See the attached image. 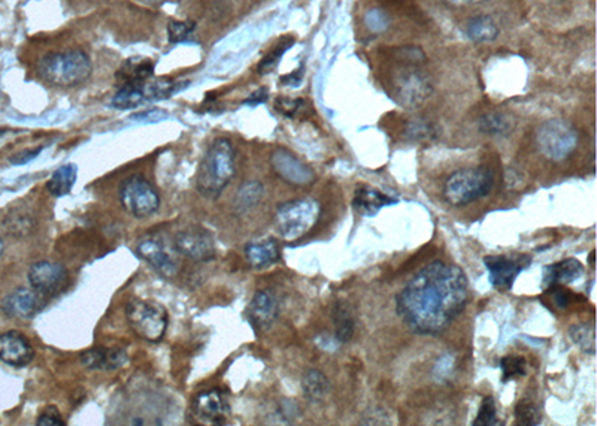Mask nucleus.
<instances>
[{"mask_svg":"<svg viewBox=\"0 0 597 426\" xmlns=\"http://www.w3.org/2000/svg\"><path fill=\"white\" fill-rule=\"evenodd\" d=\"M265 195V188L259 181H250L239 188L236 196V205L239 210H248L251 206L257 205Z\"/></svg>","mask_w":597,"mask_h":426,"instance_id":"obj_31","label":"nucleus"},{"mask_svg":"<svg viewBox=\"0 0 597 426\" xmlns=\"http://www.w3.org/2000/svg\"><path fill=\"white\" fill-rule=\"evenodd\" d=\"M46 307V297L37 294V290L19 288L11 292L4 303L2 312L12 319H32Z\"/></svg>","mask_w":597,"mask_h":426,"instance_id":"obj_16","label":"nucleus"},{"mask_svg":"<svg viewBox=\"0 0 597 426\" xmlns=\"http://www.w3.org/2000/svg\"><path fill=\"white\" fill-rule=\"evenodd\" d=\"M129 325L141 338L159 343L168 330V313L162 305L142 299H133L126 307Z\"/></svg>","mask_w":597,"mask_h":426,"instance_id":"obj_8","label":"nucleus"},{"mask_svg":"<svg viewBox=\"0 0 597 426\" xmlns=\"http://www.w3.org/2000/svg\"><path fill=\"white\" fill-rule=\"evenodd\" d=\"M192 408L197 421L206 425H221L228 421V404L221 390L201 392L193 401Z\"/></svg>","mask_w":597,"mask_h":426,"instance_id":"obj_15","label":"nucleus"},{"mask_svg":"<svg viewBox=\"0 0 597 426\" xmlns=\"http://www.w3.org/2000/svg\"><path fill=\"white\" fill-rule=\"evenodd\" d=\"M28 277L33 290H37V294L46 298H50L63 289L68 272L62 263L41 261L29 268Z\"/></svg>","mask_w":597,"mask_h":426,"instance_id":"obj_13","label":"nucleus"},{"mask_svg":"<svg viewBox=\"0 0 597 426\" xmlns=\"http://www.w3.org/2000/svg\"><path fill=\"white\" fill-rule=\"evenodd\" d=\"M120 201L124 210L137 219L153 216L160 208L159 193L142 175H132L124 180L120 188Z\"/></svg>","mask_w":597,"mask_h":426,"instance_id":"obj_9","label":"nucleus"},{"mask_svg":"<svg viewBox=\"0 0 597 426\" xmlns=\"http://www.w3.org/2000/svg\"><path fill=\"white\" fill-rule=\"evenodd\" d=\"M469 283L460 266L435 261L424 266L397 295L402 321L415 334H441L468 304Z\"/></svg>","mask_w":597,"mask_h":426,"instance_id":"obj_1","label":"nucleus"},{"mask_svg":"<svg viewBox=\"0 0 597 426\" xmlns=\"http://www.w3.org/2000/svg\"><path fill=\"white\" fill-rule=\"evenodd\" d=\"M78 168L73 163L60 166L53 172L46 183V190L55 197L66 196L72 190L77 181Z\"/></svg>","mask_w":597,"mask_h":426,"instance_id":"obj_24","label":"nucleus"},{"mask_svg":"<svg viewBox=\"0 0 597 426\" xmlns=\"http://www.w3.org/2000/svg\"><path fill=\"white\" fill-rule=\"evenodd\" d=\"M588 262H590V266H594V252L590 253V257H588Z\"/></svg>","mask_w":597,"mask_h":426,"instance_id":"obj_45","label":"nucleus"},{"mask_svg":"<svg viewBox=\"0 0 597 426\" xmlns=\"http://www.w3.org/2000/svg\"><path fill=\"white\" fill-rule=\"evenodd\" d=\"M278 299L268 290H261L251 299L246 314L257 330H268L278 317Z\"/></svg>","mask_w":597,"mask_h":426,"instance_id":"obj_19","label":"nucleus"},{"mask_svg":"<svg viewBox=\"0 0 597 426\" xmlns=\"http://www.w3.org/2000/svg\"><path fill=\"white\" fill-rule=\"evenodd\" d=\"M502 380L510 381L527 374V363L521 356H506L501 361Z\"/></svg>","mask_w":597,"mask_h":426,"instance_id":"obj_32","label":"nucleus"},{"mask_svg":"<svg viewBox=\"0 0 597 426\" xmlns=\"http://www.w3.org/2000/svg\"><path fill=\"white\" fill-rule=\"evenodd\" d=\"M4 248H5V244H4V241L0 238V256H2V253H4Z\"/></svg>","mask_w":597,"mask_h":426,"instance_id":"obj_46","label":"nucleus"},{"mask_svg":"<svg viewBox=\"0 0 597 426\" xmlns=\"http://www.w3.org/2000/svg\"><path fill=\"white\" fill-rule=\"evenodd\" d=\"M478 128L481 132L492 137H506L514 129V121L502 113H490L479 119Z\"/></svg>","mask_w":597,"mask_h":426,"instance_id":"obj_28","label":"nucleus"},{"mask_svg":"<svg viewBox=\"0 0 597 426\" xmlns=\"http://www.w3.org/2000/svg\"><path fill=\"white\" fill-rule=\"evenodd\" d=\"M174 247L179 255L192 261H210L215 256V246L212 235L208 230L195 228L183 230L174 239Z\"/></svg>","mask_w":597,"mask_h":426,"instance_id":"obj_14","label":"nucleus"},{"mask_svg":"<svg viewBox=\"0 0 597 426\" xmlns=\"http://www.w3.org/2000/svg\"><path fill=\"white\" fill-rule=\"evenodd\" d=\"M302 389L306 398L317 403L328 394L330 383L323 372H319V370H308L302 379Z\"/></svg>","mask_w":597,"mask_h":426,"instance_id":"obj_27","label":"nucleus"},{"mask_svg":"<svg viewBox=\"0 0 597 426\" xmlns=\"http://www.w3.org/2000/svg\"><path fill=\"white\" fill-rule=\"evenodd\" d=\"M396 199L384 195L377 188H368V186H361L357 188L354 199H352V206L354 210L363 217H374L378 214V211L383 206L393 205L396 204Z\"/></svg>","mask_w":597,"mask_h":426,"instance_id":"obj_20","label":"nucleus"},{"mask_svg":"<svg viewBox=\"0 0 597 426\" xmlns=\"http://www.w3.org/2000/svg\"><path fill=\"white\" fill-rule=\"evenodd\" d=\"M332 321L335 325V337L339 343H348L356 332V322L347 304L337 301L332 310Z\"/></svg>","mask_w":597,"mask_h":426,"instance_id":"obj_25","label":"nucleus"},{"mask_svg":"<svg viewBox=\"0 0 597 426\" xmlns=\"http://www.w3.org/2000/svg\"><path fill=\"white\" fill-rule=\"evenodd\" d=\"M268 101V90L266 88H261L257 92L253 93L248 99L244 101V105H261V104H265Z\"/></svg>","mask_w":597,"mask_h":426,"instance_id":"obj_42","label":"nucleus"},{"mask_svg":"<svg viewBox=\"0 0 597 426\" xmlns=\"http://www.w3.org/2000/svg\"><path fill=\"white\" fill-rule=\"evenodd\" d=\"M569 338L584 353L587 355L596 353V330L593 323H578V325L570 326Z\"/></svg>","mask_w":597,"mask_h":426,"instance_id":"obj_29","label":"nucleus"},{"mask_svg":"<svg viewBox=\"0 0 597 426\" xmlns=\"http://www.w3.org/2000/svg\"><path fill=\"white\" fill-rule=\"evenodd\" d=\"M293 42H294L293 39H288V41L281 42L279 46H275L274 50L270 51L269 54L261 60V64H259V72L261 74H268L269 71H272L278 64L279 59L283 57L284 53L293 46Z\"/></svg>","mask_w":597,"mask_h":426,"instance_id":"obj_36","label":"nucleus"},{"mask_svg":"<svg viewBox=\"0 0 597 426\" xmlns=\"http://www.w3.org/2000/svg\"><path fill=\"white\" fill-rule=\"evenodd\" d=\"M466 35L479 44L494 41L499 37V28L490 15H477L466 24Z\"/></svg>","mask_w":597,"mask_h":426,"instance_id":"obj_26","label":"nucleus"},{"mask_svg":"<svg viewBox=\"0 0 597 426\" xmlns=\"http://www.w3.org/2000/svg\"><path fill=\"white\" fill-rule=\"evenodd\" d=\"M530 261L532 259L526 255H496L485 257L484 263L493 288L505 292L512 289L521 271L529 268Z\"/></svg>","mask_w":597,"mask_h":426,"instance_id":"obj_10","label":"nucleus"},{"mask_svg":"<svg viewBox=\"0 0 597 426\" xmlns=\"http://www.w3.org/2000/svg\"><path fill=\"white\" fill-rule=\"evenodd\" d=\"M305 101H302V99L278 97V99L275 101V108H277V111H279V113L286 115V117H290V119L296 117V115L305 108Z\"/></svg>","mask_w":597,"mask_h":426,"instance_id":"obj_37","label":"nucleus"},{"mask_svg":"<svg viewBox=\"0 0 597 426\" xmlns=\"http://www.w3.org/2000/svg\"><path fill=\"white\" fill-rule=\"evenodd\" d=\"M394 92L402 105L417 106L432 93V81L419 68H406L394 79Z\"/></svg>","mask_w":597,"mask_h":426,"instance_id":"obj_12","label":"nucleus"},{"mask_svg":"<svg viewBox=\"0 0 597 426\" xmlns=\"http://www.w3.org/2000/svg\"><path fill=\"white\" fill-rule=\"evenodd\" d=\"M44 147L37 148H28V150H23V152L17 153L14 156L10 157L11 165L20 166L26 165L29 162L35 161L39 155H41Z\"/></svg>","mask_w":597,"mask_h":426,"instance_id":"obj_40","label":"nucleus"},{"mask_svg":"<svg viewBox=\"0 0 597 426\" xmlns=\"http://www.w3.org/2000/svg\"><path fill=\"white\" fill-rule=\"evenodd\" d=\"M188 86V83H177L172 79H160L155 81H144V83L123 84L117 95L112 97L111 106L115 110H133L137 106L144 105L146 102L163 101L178 93L181 88Z\"/></svg>","mask_w":597,"mask_h":426,"instance_id":"obj_6","label":"nucleus"},{"mask_svg":"<svg viewBox=\"0 0 597 426\" xmlns=\"http://www.w3.org/2000/svg\"><path fill=\"white\" fill-rule=\"evenodd\" d=\"M166 117H168V113H164V111L146 110L144 113H139V114L132 115L130 119L137 120V121H160Z\"/></svg>","mask_w":597,"mask_h":426,"instance_id":"obj_41","label":"nucleus"},{"mask_svg":"<svg viewBox=\"0 0 597 426\" xmlns=\"http://www.w3.org/2000/svg\"><path fill=\"white\" fill-rule=\"evenodd\" d=\"M499 425L497 421L496 403L492 397L483 399V404L479 407L477 419L474 421V426H494Z\"/></svg>","mask_w":597,"mask_h":426,"instance_id":"obj_34","label":"nucleus"},{"mask_svg":"<svg viewBox=\"0 0 597 426\" xmlns=\"http://www.w3.org/2000/svg\"><path fill=\"white\" fill-rule=\"evenodd\" d=\"M548 295L551 297L552 303L559 310H566L570 304L574 303L575 294L563 286H550Z\"/></svg>","mask_w":597,"mask_h":426,"instance_id":"obj_38","label":"nucleus"},{"mask_svg":"<svg viewBox=\"0 0 597 426\" xmlns=\"http://www.w3.org/2000/svg\"><path fill=\"white\" fill-rule=\"evenodd\" d=\"M584 272V266L576 259H565V261L557 262L552 265L545 266L543 270V286H563V284L572 283L581 279Z\"/></svg>","mask_w":597,"mask_h":426,"instance_id":"obj_21","label":"nucleus"},{"mask_svg":"<svg viewBox=\"0 0 597 426\" xmlns=\"http://www.w3.org/2000/svg\"><path fill=\"white\" fill-rule=\"evenodd\" d=\"M494 184L493 171L487 166H475L460 170L448 177L444 195L452 205L463 206L478 201L492 192Z\"/></svg>","mask_w":597,"mask_h":426,"instance_id":"obj_4","label":"nucleus"},{"mask_svg":"<svg viewBox=\"0 0 597 426\" xmlns=\"http://www.w3.org/2000/svg\"><path fill=\"white\" fill-rule=\"evenodd\" d=\"M438 135V130L434 123H430L426 119H415L406 126L405 137L410 141L426 142L432 141Z\"/></svg>","mask_w":597,"mask_h":426,"instance_id":"obj_30","label":"nucleus"},{"mask_svg":"<svg viewBox=\"0 0 597 426\" xmlns=\"http://www.w3.org/2000/svg\"><path fill=\"white\" fill-rule=\"evenodd\" d=\"M302 79H303V68L297 69L293 74L286 75V77H281V83L284 86H292V88H297L301 84Z\"/></svg>","mask_w":597,"mask_h":426,"instance_id":"obj_43","label":"nucleus"},{"mask_svg":"<svg viewBox=\"0 0 597 426\" xmlns=\"http://www.w3.org/2000/svg\"><path fill=\"white\" fill-rule=\"evenodd\" d=\"M445 4L454 6L474 5L477 2H484V0H444Z\"/></svg>","mask_w":597,"mask_h":426,"instance_id":"obj_44","label":"nucleus"},{"mask_svg":"<svg viewBox=\"0 0 597 426\" xmlns=\"http://www.w3.org/2000/svg\"><path fill=\"white\" fill-rule=\"evenodd\" d=\"M196 29L195 21H170L168 24V39L170 44L186 41Z\"/></svg>","mask_w":597,"mask_h":426,"instance_id":"obj_35","label":"nucleus"},{"mask_svg":"<svg viewBox=\"0 0 597 426\" xmlns=\"http://www.w3.org/2000/svg\"><path fill=\"white\" fill-rule=\"evenodd\" d=\"M536 146L550 161H565L578 146V133L565 120H548L536 130Z\"/></svg>","mask_w":597,"mask_h":426,"instance_id":"obj_7","label":"nucleus"},{"mask_svg":"<svg viewBox=\"0 0 597 426\" xmlns=\"http://www.w3.org/2000/svg\"><path fill=\"white\" fill-rule=\"evenodd\" d=\"M235 150L232 142L219 138L211 144L202 159L196 175V188L210 199L219 197L235 177Z\"/></svg>","mask_w":597,"mask_h":426,"instance_id":"obj_2","label":"nucleus"},{"mask_svg":"<svg viewBox=\"0 0 597 426\" xmlns=\"http://www.w3.org/2000/svg\"><path fill=\"white\" fill-rule=\"evenodd\" d=\"M319 204L314 199H296L279 206L275 225L286 239H297L308 234L319 217Z\"/></svg>","mask_w":597,"mask_h":426,"instance_id":"obj_5","label":"nucleus"},{"mask_svg":"<svg viewBox=\"0 0 597 426\" xmlns=\"http://www.w3.org/2000/svg\"><path fill=\"white\" fill-rule=\"evenodd\" d=\"M37 426H64V422L62 413L55 405H48V407L41 413V416L37 417Z\"/></svg>","mask_w":597,"mask_h":426,"instance_id":"obj_39","label":"nucleus"},{"mask_svg":"<svg viewBox=\"0 0 597 426\" xmlns=\"http://www.w3.org/2000/svg\"><path fill=\"white\" fill-rule=\"evenodd\" d=\"M154 62L150 59H129L120 68L117 79L123 84L144 83L153 77Z\"/></svg>","mask_w":597,"mask_h":426,"instance_id":"obj_23","label":"nucleus"},{"mask_svg":"<svg viewBox=\"0 0 597 426\" xmlns=\"http://www.w3.org/2000/svg\"><path fill=\"white\" fill-rule=\"evenodd\" d=\"M92 60L82 50L50 53L37 63L39 77L51 86L60 88L81 86L92 77Z\"/></svg>","mask_w":597,"mask_h":426,"instance_id":"obj_3","label":"nucleus"},{"mask_svg":"<svg viewBox=\"0 0 597 426\" xmlns=\"http://www.w3.org/2000/svg\"><path fill=\"white\" fill-rule=\"evenodd\" d=\"M516 423L518 426H536L541 423L538 405L530 401H523L516 407Z\"/></svg>","mask_w":597,"mask_h":426,"instance_id":"obj_33","label":"nucleus"},{"mask_svg":"<svg viewBox=\"0 0 597 426\" xmlns=\"http://www.w3.org/2000/svg\"><path fill=\"white\" fill-rule=\"evenodd\" d=\"M245 256L254 268L274 265L279 259L278 244L274 239L251 241L245 246Z\"/></svg>","mask_w":597,"mask_h":426,"instance_id":"obj_22","label":"nucleus"},{"mask_svg":"<svg viewBox=\"0 0 597 426\" xmlns=\"http://www.w3.org/2000/svg\"><path fill=\"white\" fill-rule=\"evenodd\" d=\"M272 166L278 172L279 177L286 180L287 183L306 186L314 181V172L305 163H302L299 159L293 156L292 153L284 152V150L275 152L272 155Z\"/></svg>","mask_w":597,"mask_h":426,"instance_id":"obj_18","label":"nucleus"},{"mask_svg":"<svg viewBox=\"0 0 597 426\" xmlns=\"http://www.w3.org/2000/svg\"><path fill=\"white\" fill-rule=\"evenodd\" d=\"M137 256L150 263L160 275L175 277L179 271V253L159 238H144L137 244Z\"/></svg>","mask_w":597,"mask_h":426,"instance_id":"obj_11","label":"nucleus"},{"mask_svg":"<svg viewBox=\"0 0 597 426\" xmlns=\"http://www.w3.org/2000/svg\"><path fill=\"white\" fill-rule=\"evenodd\" d=\"M32 344L17 330L0 335V361L11 367L23 368L33 361Z\"/></svg>","mask_w":597,"mask_h":426,"instance_id":"obj_17","label":"nucleus"}]
</instances>
